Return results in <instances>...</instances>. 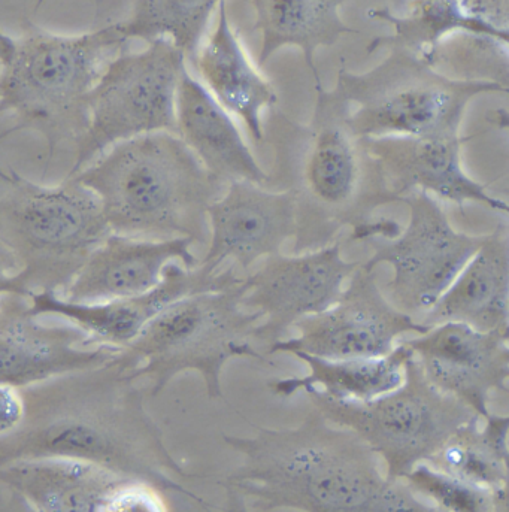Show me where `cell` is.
<instances>
[{"label": "cell", "instance_id": "obj_16", "mask_svg": "<svg viewBox=\"0 0 509 512\" xmlns=\"http://www.w3.org/2000/svg\"><path fill=\"white\" fill-rule=\"evenodd\" d=\"M66 321V320H63ZM120 348L92 347L75 324L42 323L30 312L29 299L0 296V386L24 387L98 368Z\"/></svg>", "mask_w": 509, "mask_h": 512}, {"label": "cell", "instance_id": "obj_15", "mask_svg": "<svg viewBox=\"0 0 509 512\" xmlns=\"http://www.w3.org/2000/svg\"><path fill=\"white\" fill-rule=\"evenodd\" d=\"M508 336L445 321L402 342L436 389L484 418L490 414V396L508 393Z\"/></svg>", "mask_w": 509, "mask_h": 512}, {"label": "cell", "instance_id": "obj_5", "mask_svg": "<svg viewBox=\"0 0 509 512\" xmlns=\"http://www.w3.org/2000/svg\"><path fill=\"white\" fill-rule=\"evenodd\" d=\"M127 44L115 23L74 36L35 24L21 36L0 30V114L11 112L15 120L0 139L33 130L50 157L60 145H77L89 126L87 98Z\"/></svg>", "mask_w": 509, "mask_h": 512}, {"label": "cell", "instance_id": "obj_33", "mask_svg": "<svg viewBox=\"0 0 509 512\" xmlns=\"http://www.w3.org/2000/svg\"><path fill=\"white\" fill-rule=\"evenodd\" d=\"M24 401L20 390L0 386V436L17 429L23 420Z\"/></svg>", "mask_w": 509, "mask_h": 512}, {"label": "cell", "instance_id": "obj_25", "mask_svg": "<svg viewBox=\"0 0 509 512\" xmlns=\"http://www.w3.org/2000/svg\"><path fill=\"white\" fill-rule=\"evenodd\" d=\"M293 356L306 363L305 377L269 381L274 395L289 398L301 390L314 389L336 401L366 402L392 392L404 381L405 363L412 356L404 342L389 354L354 359H324L306 353Z\"/></svg>", "mask_w": 509, "mask_h": 512}, {"label": "cell", "instance_id": "obj_3", "mask_svg": "<svg viewBox=\"0 0 509 512\" xmlns=\"http://www.w3.org/2000/svg\"><path fill=\"white\" fill-rule=\"evenodd\" d=\"M311 120L272 111L265 138L274 165L265 187L295 201V253L338 241L344 229L369 223L377 209L399 202L377 159L347 123L348 105L335 89L315 87Z\"/></svg>", "mask_w": 509, "mask_h": 512}, {"label": "cell", "instance_id": "obj_30", "mask_svg": "<svg viewBox=\"0 0 509 512\" xmlns=\"http://www.w3.org/2000/svg\"><path fill=\"white\" fill-rule=\"evenodd\" d=\"M402 481L436 511L505 512L509 508L508 501L490 490L451 477L427 462L412 468Z\"/></svg>", "mask_w": 509, "mask_h": 512}, {"label": "cell", "instance_id": "obj_31", "mask_svg": "<svg viewBox=\"0 0 509 512\" xmlns=\"http://www.w3.org/2000/svg\"><path fill=\"white\" fill-rule=\"evenodd\" d=\"M162 492L145 481L126 478L114 490L106 512L166 511Z\"/></svg>", "mask_w": 509, "mask_h": 512}, {"label": "cell", "instance_id": "obj_18", "mask_svg": "<svg viewBox=\"0 0 509 512\" xmlns=\"http://www.w3.org/2000/svg\"><path fill=\"white\" fill-rule=\"evenodd\" d=\"M465 141L468 138L463 136L457 139L363 138L399 202L411 193L421 192L451 202L462 212L466 205L478 204L508 214L507 202L495 198L486 184L478 183L465 171L462 160Z\"/></svg>", "mask_w": 509, "mask_h": 512}, {"label": "cell", "instance_id": "obj_14", "mask_svg": "<svg viewBox=\"0 0 509 512\" xmlns=\"http://www.w3.org/2000/svg\"><path fill=\"white\" fill-rule=\"evenodd\" d=\"M242 280L235 266L209 274L199 265L189 269L174 262L166 266L162 281L142 295L83 304L54 292H39L29 296V307L36 317L51 315L80 327L92 347L124 348L172 302L193 293L226 289Z\"/></svg>", "mask_w": 509, "mask_h": 512}, {"label": "cell", "instance_id": "obj_34", "mask_svg": "<svg viewBox=\"0 0 509 512\" xmlns=\"http://www.w3.org/2000/svg\"><path fill=\"white\" fill-rule=\"evenodd\" d=\"M17 271L14 254L0 239V296L15 295L29 299L30 293L18 278Z\"/></svg>", "mask_w": 509, "mask_h": 512}, {"label": "cell", "instance_id": "obj_29", "mask_svg": "<svg viewBox=\"0 0 509 512\" xmlns=\"http://www.w3.org/2000/svg\"><path fill=\"white\" fill-rule=\"evenodd\" d=\"M508 45L487 36L454 33L439 45L433 66L448 77L493 81L509 89Z\"/></svg>", "mask_w": 509, "mask_h": 512}, {"label": "cell", "instance_id": "obj_35", "mask_svg": "<svg viewBox=\"0 0 509 512\" xmlns=\"http://www.w3.org/2000/svg\"><path fill=\"white\" fill-rule=\"evenodd\" d=\"M30 511L26 502L0 481V511Z\"/></svg>", "mask_w": 509, "mask_h": 512}, {"label": "cell", "instance_id": "obj_28", "mask_svg": "<svg viewBox=\"0 0 509 512\" xmlns=\"http://www.w3.org/2000/svg\"><path fill=\"white\" fill-rule=\"evenodd\" d=\"M221 0H130L129 14L117 24L121 35L132 41L169 39L187 62L195 59L202 39Z\"/></svg>", "mask_w": 509, "mask_h": 512}, {"label": "cell", "instance_id": "obj_11", "mask_svg": "<svg viewBox=\"0 0 509 512\" xmlns=\"http://www.w3.org/2000/svg\"><path fill=\"white\" fill-rule=\"evenodd\" d=\"M408 223L393 238L365 241L372 256L363 266L389 265L393 278L389 301L414 317L424 315L448 289L468 260L477 253L486 235H469L454 229L433 196L414 192L405 196Z\"/></svg>", "mask_w": 509, "mask_h": 512}, {"label": "cell", "instance_id": "obj_19", "mask_svg": "<svg viewBox=\"0 0 509 512\" xmlns=\"http://www.w3.org/2000/svg\"><path fill=\"white\" fill-rule=\"evenodd\" d=\"M193 245L189 238L145 239L111 232L60 296L96 304L150 292L162 281L169 263L198 266Z\"/></svg>", "mask_w": 509, "mask_h": 512}, {"label": "cell", "instance_id": "obj_27", "mask_svg": "<svg viewBox=\"0 0 509 512\" xmlns=\"http://www.w3.org/2000/svg\"><path fill=\"white\" fill-rule=\"evenodd\" d=\"M368 15L393 29L392 35L372 39L366 48L369 56L380 50H402L433 66L439 45L454 33L495 39L486 27L469 15L462 0H409L402 14H396L390 8H375Z\"/></svg>", "mask_w": 509, "mask_h": 512}, {"label": "cell", "instance_id": "obj_8", "mask_svg": "<svg viewBox=\"0 0 509 512\" xmlns=\"http://www.w3.org/2000/svg\"><path fill=\"white\" fill-rule=\"evenodd\" d=\"M333 89L347 102V123L359 138L423 139L462 138L469 103L509 90L493 81L448 77L402 50H389L383 62L362 74L339 69Z\"/></svg>", "mask_w": 509, "mask_h": 512}, {"label": "cell", "instance_id": "obj_22", "mask_svg": "<svg viewBox=\"0 0 509 512\" xmlns=\"http://www.w3.org/2000/svg\"><path fill=\"white\" fill-rule=\"evenodd\" d=\"M420 323L457 321L483 332L509 335V232L499 224Z\"/></svg>", "mask_w": 509, "mask_h": 512}, {"label": "cell", "instance_id": "obj_20", "mask_svg": "<svg viewBox=\"0 0 509 512\" xmlns=\"http://www.w3.org/2000/svg\"><path fill=\"white\" fill-rule=\"evenodd\" d=\"M190 63L217 102L245 124L254 141L262 142L265 139L263 114L277 105V92L251 62L230 23L226 0L218 5L214 32Z\"/></svg>", "mask_w": 509, "mask_h": 512}, {"label": "cell", "instance_id": "obj_21", "mask_svg": "<svg viewBox=\"0 0 509 512\" xmlns=\"http://www.w3.org/2000/svg\"><path fill=\"white\" fill-rule=\"evenodd\" d=\"M177 133L221 183L250 181L266 186L269 175L254 157L229 112L189 69L177 93Z\"/></svg>", "mask_w": 509, "mask_h": 512}, {"label": "cell", "instance_id": "obj_7", "mask_svg": "<svg viewBox=\"0 0 509 512\" xmlns=\"http://www.w3.org/2000/svg\"><path fill=\"white\" fill-rule=\"evenodd\" d=\"M8 192L0 198V239L17 260V275L30 295H62L90 254L111 233L101 201L66 177L42 186L0 169Z\"/></svg>", "mask_w": 509, "mask_h": 512}, {"label": "cell", "instance_id": "obj_1", "mask_svg": "<svg viewBox=\"0 0 509 512\" xmlns=\"http://www.w3.org/2000/svg\"><path fill=\"white\" fill-rule=\"evenodd\" d=\"M20 393L23 420L0 436V466L44 457L83 460L204 504L180 483L189 472L166 448L141 387L115 360Z\"/></svg>", "mask_w": 509, "mask_h": 512}, {"label": "cell", "instance_id": "obj_4", "mask_svg": "<svg viewBox=\"0 0 509 512\" xmlns=\"http://www.w3.org/2000/svg\"><path fill=\"white\" fill-rule=\"evenodd\" d=\"M69 177L98 196L111 232L195 245L208 244V208L226 189L174 132L118 142Z\"/></svg>", "mask_w": 509, "mask_h": 512}, {"label": "cell", "instance_id": "obj_17", "mask_svg": "<svg viewBox=\"0 0 509 512\" xmlns=\"http://www.w3.org/2000/svg\"><path fill=\"white\" fill-rule=\"evenodd\" d=\"M208 251L198 263L209 274L232 259L244 272L281 253L296 235L295 201L289 192L250 181H232L208 208Z\"/></svg>", "mask_w": 509, "mask_h": 512}, {"label": "cell", "instance_id": "obj_32", "mask_svg": "<svg viewBox=\"0 0 509 512\" xmlns=\"http://www.w3.org/2000/svg\"><path fill=\"white\" fill-rule=\"evenodd\" d=\"M462 3L493 38L509 44V0H462Z\"/></svg>", "mask_w": 509, "mask_h": 512}, {"label": "cell", "instance_id": "obj_24", "mask_svg": "<svg viewBox=\"0 0 509 512\" xmlns=\"http://www.w3.org/2000/svg\"><path fill=\"white\" fill-rule=\"evenodd\" d=\"M254 11L253 29L260 33L259 65L263 66L278 50L296 47L302 51L315 87L323 86L315 53L333 47L342 36L357 35L341 17L347 0H250Z\"/></svg>", "mask_w": 509, "mask_h": 512}, {"label": "cell", "instance_id": "obj_9", "mask_svg": "<svg viewBox=\"0 0 509 512\" xmlns=\"http://www.w3.org/2000/svg\"><path fill=\"white\" fill-rule=\"evenodd\" d=\"M315 410L360 436L384 463L387 480H402L415 466L429 462L463 424L477 417L471 408L436 389L414 356L405 363L404 381L371 401H336L304 390Z\"/></svg>", "mask_w": 509, "mask_h": 512}, {"label": "cell", "instance_id": "obj_12", "mask_svg": "<svg viewBox=\"0 0 509 512\" xmlns=\"http://www.w3.org/2000/svg\"><path fill=\"white\" fill-rule=\"evenodd\" d=\"M430 326L401 311L384 296L375 269L360 263L341 295L324 311L293 324L298 336L269 345V354L306 353L324 359L380 357L404 335H420Z\"/></svg>", "mask_w": 509, "mask_h": 512}, {"label": "cell", "instance_id": "obj_37", "mask_svg": "<svg viewBox=\"0 0 509 512\" xmlns=\"http://www.w3.org/2000/svg\"><path fill=\"white\" fill-rule=\"evenodd\" d=\"M44 2H45V0H38V2H36V8H38V6H41L42 3H44ZM98 2H99V0H98Z\"/></svg>", "mask_w": 509, "mask_h": 512}, {"label": "cell", "instance_id": "obj_36", "mask_svg": "<svg viewBox=\"0 0 509 512\" xmlns=\"http://www.w3.org/2000/svg\"><path fill=\"white\" fill-rule=\"evenodd\" d=\"M392 2V11L396 12V14H399V12H404L405 9H407L409 0H390Z\"/></svg>", "mask_w": 509, "mask_h": 512}, {"label": "cell", "instance_id": "obj_23", "mask_svg": "<svg viewBox=\"0 0 509 512\" xmlns=\"http://www.w3.org/2000/svg\"><path fill=\"white\" fill-rule=\"evenodd\" d=\"M103 466L65 457L17 460L0 466V481L30 511L106 512L114 490L126 480Z\"/></svg>", "mask_w": 509, "mask_h": 512}, {"label": "cell", "instance_id": "obj_10", "mask_svg": "<svg viewBox=\"0 0 509 512\" xmlns=\"http://www.w3.org/2000/svg\"><path fill=\"white\" fill-rule=\"evenodd\" d=\"M187 57L169 39L118 53L87 98L89 126L78 141L69 175L95 162L112 145L154 132H177V93ZM68 175V177H69Z\"/></svg>", "mask_w": 509, "mask_h": 512}, {"label": "cell", "instance_id": "obj_6", "mask_svg": "<svg viewBox=\"0 0 509 512\" xmlns=\"http://www.w3.org/2000/svg\"><path fill=\"white\" fill-rule=\"evenodd\" d=\"M247 292L241 283L220 290L193 293L162 309L115 362L133 380H147L157 396L177 375L195 371L204 378L209 399H220L221 374L235 357L268 363L251 344L262 314L242 307Z\"/></svg>", "mask_w": 509, "mask_h": 512}, {"label": "cell", "instance_id": "obj_26", "mask_svg": "<svg viewBox=\"0 0 509 512\" xmlns=\"http://www.w3.org/2000/svg\"><path fill=\"white\" fill-rule=\"evenodd\" d=\"M463 424L429 460L439 471L508 501L509 415L490 412Z\"/></svg>", "mask_w": 509, "mask_h": 512}, {"label": "cell", "instance_id": "obj_13", "mask_svg": "<svg viewBox=\"0 0 509 512\" xmlns=\"http://www.w3.org/2000/svg\"><path fill=\"white\" fill-rule=\"evenodd\" d=\"M360 263L344 259L341 241L295 256L266 257L245 277L242 307L262 314V324L254 326L251 338L272 345L302 317L329 308Z\"/></svg>", "mask_w": 509, "mask_h": 512}, {"label": "cell", "instance_id": "obj_2", "mask_svg": "<svg viewBox=\"0 0 509 512\" xmlns=\"http://www.w3.org/2000/svg\"><path fill=\"white\" fill-rule=\"evenodd\" d=\"M242 462L220 486L232 511L430 512L353 430L312 411L292 429L224 436Z\"/></svg>", "mask_w": 509, "mask_h": 512}]
</instances>
